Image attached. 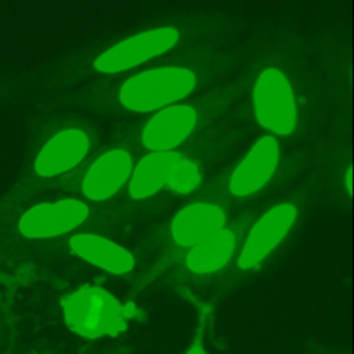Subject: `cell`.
<instances>
[{
	"label": "cell",
	"mask_w": 354,
	"mask_h": 354,
	"mask_svg": "<svg viewBox=\"0 0 354 354\" xmlns=\"http://www.w3.org/2000/svg\"><path fill=\"white\" fill-rule=\"evenodd\" d=\"M68 328L88 339L116 336L130 319H141L142 311L131 301L122 303L98 286H82L61 299Z\"/></svg>",
	"instance_id": "cell-1"
},
{
	"label": "cell",
	"mask_w": 354,
	"mask_h": 354,
	"mask_svg": "<svg viewBox=\"0 0 354 354\" xmlns=\"http://www.w3.org/2000/svg\"><path fill=\"white\" fill-rule=\"evenodd\" d=\"M194 87L195 76L189 69L156 68L127 79L120 88L119 100L127 109L151 112L184 98Z\"/></svg>",
	"instance_id": "cell-2"
},
{
	"label": "cell",
	"mask_w": 354,
	"mask_h": 354,
	"mask_svg": "<svg viewBox=\"0 0 354 354\" xmlns=\"http://www.w3.org/2000/svg\"><path fill=\"white\" fill-rule=\"evenodd\" d=\"M253 111L259 123L275 134H289L296 124L297 109L286 76L275 68L264 69L254 84Z\"/></svg>",
	"instance_id": "cell-3"
},
{
	"label": "cell",
	"mask_w": 354,
	"mask_h": 354,
	"mask_svg": "<svg viewBox=\"0 0 354 354\" xmlns=\"http://www.w3.org/2000/svg\"><path fill=\"white\" fill-rule=\"evenodd\" d=\"M87 216L86 203L68 198L29 207L17 218L14 228L19 236L26 239L54 238L75 230Z\"/></svg>",
	"instance_id": "cell-4"
},
{
	"label": "cell",
	"mask_w": 354,
	"mask_h": 354,
	"mask_svg": "<svg viewBox=\"0 0 354 354\" xmlns=\"http://www.w3.org/2000/svg\"><path fill=\"white\" fill-rule=\"evenodd\" d=\"M177 40L178 32L173 28L147 30L104 51L94 61V66L102 73H118L166 53Z\"/></svg>",
	"instance_id": "cell-5"
},
{
	"label": "cell",
	"mask_w": 354,
	"mask_h": 354,
	"mask_svg": "<svg viewBox=\"0 0 354 354\" xmlns=\"http://www.w3.org/2000/svg\"><path fill=\"white\" fill-rule=\"evenodd\" d=\"M296 218V207L290 203H281L270 209L250 230L249 236L238 259L242 270L252 268L285 238Z\"/></svg>",
	"instance_id": "cell-6"
},
{
	"label": "cell",
	"mask_w": 354,
	"mask_h": 354,
	"mask_svg": "<svg viewBox=\"0 0 354 354\" xmlns=\"http://www.w3.org/2000/svg\"><path fill=\"white\" fill-rule=\"evenodd\" d=\"M278 159L277 140L270 136L261 137L234 170L230 178L231 194L243 198L257 192L275 171Z\"/></svg>",
	"instance_id": "cell-7"
},
{
	"label": "cell",
	"mask_w": 354,
	"mask_h": 354,
	"mask_svg": "<svg viewBox=\"0 0 354 354\" xmlns=\"http://www.w3.org/2000/svg\"><path fill=\"white\" fill-rule=\"evenodd\" d=\"M90 148L88 137L79 129H66L53 136L39 151L33 170L40 177H54L77 166Z\"/></svg>",
	"instance_id": "cell-8"
},
{
	"label": "cell",
	"mask_w": 354,
	"mask_h": 354,
	"mask_svg": "<svg viewBox=\"0 0 354 354\" xmlns=\"http://www.w3.org/2000/svg\"><path fill=\"white\" fill-rule=\"evenodd\" d=\"M196 124L189 105H170L159 111L144 127L142 144L151 151H169L181 144Z\"/></svg>",
	"instance_id": "cell-9"
},
{
	"label": "cell",
	"mask_w": 354,
	"mask_h": 354,
	"mask_svg": "<svg viewBox=\"0 0 354 354\" xmlns=\"http://www.w3.org/2000/svg\"><path fill=\"white\" fill-rule=\"evenodd\" d=\"M131 156L124 149H111L102 153L87 170L82 189L91 201L111 198L130 177Z\"/></svg>",
	"instance_id": "cell-10"
},
{
	"label": "cell",
	"mask_w": 354,
	"mask_h": 354,
	"mask_svg": "<svg viewBox=\"0 0 354 354\" xmlns=\"http://www.w3.org/2000/svg\"><path fill=\"white\" fill-rule=\"evenodd\" d=\"M225 213L212 203H192L181 209L171 221V236L184 248H192L223 228Z\"/></svg>",
	"instance_id": "cell-11"
},
{
	"label": "cell",
	"mask_w": 354,
	"mask_h": 354,
	"mask_svg": "<svg viewBox=\"0 0 354 354\" xmlns=\"http://www.w3.org/2000/svg\"><path fill=\"white\" fill-rule=\"evenodd\" d=\"M69 246L75 254L111 274H126L134 267V259L130 252L100 235H73L69 239Z\"/></svg>",
	"instance_id": "cell-12"
},
{
	"label": "cell",
	"mask_w": 354,
	"mask_h": 354,
	"mask_svg": "<svg viewBox=\"0 0 354 354\" xmlns=\"http://www.w3.org/2000/svg\"><path fill=\"white\" fill-rule=\"evenodd\" d=\"M234 249L235 235L223 227L194 245L185 257V264L195 274L214 272L227 264Z\"/></svg>",
	"instance_id": "cell-13"
},
{
	"label": "cell",
	"mask_w": 354,
	"mask_h": 354,
	"mask_svg": "<svg viewBox=\"0 0 354 354\" xmlns=\"http://www.w3.org/2000/svg\"><path fill=\"white\" fill-rule=\"evenodd\" d=\"M181 153L155 151L145 155L133 171L129 192L134 199H145L158 192L169 180L170 166Z\"/></svg>",
	"instance_id": "cell-14"
},
{
	"label": "cell",
	"mask_w": 354,
	"mask_h": 354,
	"mask_svg": "<svg viewBox=\"0 0 354 354\" xmlns=\"http://www.w3.org/2000/svg\"><path fill=\"white\" fill-rule=\"evenodd\" d=\"M201 183L199 167L189 159L180 155L170 166V174L166 185L178 194H188Z\"/></svg>",
	"instance_id": "cell-15"
},
{
	"label": "cell",
	"mask_w": 354,
	"mask_h": 354,
	"mask_svg": "<svg viewBox=\"0 0 354 354\" xmlns=\"http://www.w3.org/2000/svg\"><path fill=\"white\" fill-rule=\"evenodd\" d=\"M25 277L18 274L17 271H12L11 266L6 267L3 263H0V286L11 289L21 285Z\"/></svg>",
	"instance_id": "cell-16"
},
{
	"label": "cell",
	"mask_w": 354,
	"mask_h": 354,
	"mask_svg": "<svg viewBox=\"0 0 354 354\" xmlns=\"http://www.w3.org/2000/svg\"><path fill=\"white\" fill-rule=\"evenodd\" d=\"M185 354H206L205 350H203V346H202V337H201V335L196 336L195 342H194L192 346L187 350Z\"/></svg>",
	"instance_id": "cell-17"
},
{
	"label": "cell",
	"mask_w": 354,
	"mask_h": 354,
	"mask_svg": "<svg viewBox=\"0 0 354 354\" xmlns=\"http://www.w3.org/2000/svg\"><path fill=\"white\" fill-rule=\"evenodd\" d=\"M8 299H10V293L0 290V307H3Z\"/></svg>",
	"instance_id": "cell-18"
},
{
	"label": "cell",
	"mask_w": 354,
	"mask_h": 354,
	"mask_svg": "<svg viewBox=\"0 0 354 354\" xmlns=\"http://www.w3.org/2000/svg\"><path fill=\"white\" fill-rule=\"evenodd\" d=\"M4 332H6V325H4V322H3V319L0 318V339L3 337V335H4Z\"/></svg>",
	"instance_id": "cell-19"
}]
</instances>
